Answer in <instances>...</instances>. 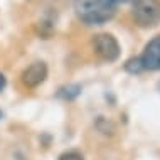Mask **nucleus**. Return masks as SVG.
<instances>
[{
	"instance_id": "obj_1",
	"label": "nucleus",
	"mask_w": 160,
	"mask_h": 160,
	"mask_svg": "<svg viewBox=\"0 0 160 160\" xmlns=\"http://www.w3.org/2000/svg\"><path fill=\"white\" fill-rule=\"evenodd\" d=\"M78 17L88 25H101L116 14V5L108 0H81L76 5Z\"/></svg>"
},
{
	"instance_id": "obj_2",
	"label": "nucleus",
	"mask_w": 160,
	"mask_h": 160,
	"mask_svg": "<svg viewBox=\"0 0 160 160\" xmlns=\"http://www.w3.org/2000/svg\"><path fill=\"white\" fill-rule=\"evenodd\" d=\"M138 27L152 29L160 24V0H137L132 10Z\"/></svg>"
},
{
	"instance_id": "obj_3",
	"label": "nucleus",
	"mask_w": 160,
	"mask_h": 160,
	"mask_svg": "<svg viewBox=\"0 0 160 160\" xmlns=\"http://www.w3.org/2000/svg\"><path fill=\"white\" fill-rule=\"evenodd\" d=\"M93 49L98 58H101L106 62H115L120 58V44L115 36L111 34H98L93 39Z\"/></svg>"
},
{
	"instance_id": "obj_4",
	"label": "nucleus",
	"mask_w": 160,
	"mask_h": 160,
	"mask_svg": "<svg viewBox=\"0 0 160 160\" xmlns=\"http://www.w3.org/2000/svg\"><path fill=\"white\" fill-rule=\"evenodd\" d=\"M47 72H49L47 64L44 61H36L22 71L20 79H22L24 86H27V88H37V86H41L46 81Z\"/></svg>"
},
{
	"instance_id": "obj_5",
	"label": "nucleus",
	"mask_w": 160,
	"mask_h": 160,
	"mask_svg": "<svg viewBox=\"0 0 160 160\" xmlns=\"http://www.w3.org/2000/svg\"><path fill=\"white\" fill-rule=\"evenodd\" d=\"M142 64L148 71H160V36L153 37L143 47V52L140 56Z\"/></svg>"
},
{
	"instance_id": "obj_6",
	"label": "nucleus",
	"mask_w": 160,
	"mask_h": 160,
	"mask_svg": "<svg viewBox=\"0 0 160 160\" xmlns=\"http://www.w3.org/2000/svg\"><path fill=\"white\" fill-rule=\"evenodd\" d=\"M81 91H83V88H81L79 84H68V86H62V88L59 89L58 96L62 98V99H68V101H72V99H76L79 96Z\"/></svg>"
},
{
	"instance_id": "obj_7",
	"label": "nucleus",
	"mask_w": 160,
	"mask_h": 160,
	"mask_svg": "<svg viewBox=\"0 0 160 160\" xmlns=\"http://www.w3.org/2000/svg\"><path fill=\"white\" fill-rule=\"evenodd\" d=\"M94 127H96V130L99 133H103V135H106V137H111L115 133V130H116L113 122H110L108 118H105V116H98L96 122H94Z\"/></svg>"
},
{
	"instance_id": "obj_8",
	"label": "nucleus",
	"mask_w": 160,
	"mask_h": 160,
	"mask_svg": "<svg viewBox=\"0 0 160 160\" xmlns=\"http://www.w3.org/2000/svg\"><path fill=\"white\" fill-rule=\"evenodd\" d=\"M125 71L130 72V74H138V72L145 71L143 64H142L140 56H137V58H130L128 61L125 62Z\"/></svg>"
},
{
	"instance_id": "obj_9",
	"label": "nucleus",
	"mask_w": 160,
	"mask_h": 160,
	"mask_svg": "<svg viewBox=\"0 0 160 160\" xmlns=\"http://www.w3.org/2000/svg\"><path fill=\"white\" fill-rule=\"evenodd\" d=\"M58 160H84L83 153L78 152V150H69V152H64L59 155Z\"/></svg>"
},
{
	"instance_id": "obj_10",
	"label": "nucleus",
	"mask_w": 160,
	"mask_h": 160,
	"mask_svg": "<svg viewBox=\"0 0 160 160\" xmlns=\"http://www.w3.org/2000/svg\"><path fill=\"white\" fill-rule=\"evenodd\" d=\"M108 2L115 3V5H118V3H135L137 0H108Z\"/></svg>"
},
{
	"instance_id": "obj_11",
	"label": "nucleus",
	"mask_w": 160,
	"mask_h": 160,
	"mask_svg": "<svg viewBox=\"0 0 160 160\" xmlns=\"http://www.w3.org/2000/svg\"><path fill=\"white\" fill-rule=\"evenodd\" d=\"M5 86H7V78L3 76L2 72H0V91H2V89L5 88Z\"/></svg>"
},
{
	"instance_id": "obj_12",
	"label": "nucleus",
	"mask_w": 160,
	"mask_h": 160,
	"mask_svg": "<svg viewBox=\"0 0 160 160\" xmlns=\"http://www.w3.org/2000/svg\"><path fill=\"white\" fill-rule=\"evenodd\" d=\"M0 120H2V111H0Z\"/></svg>"
}]
</instances>
